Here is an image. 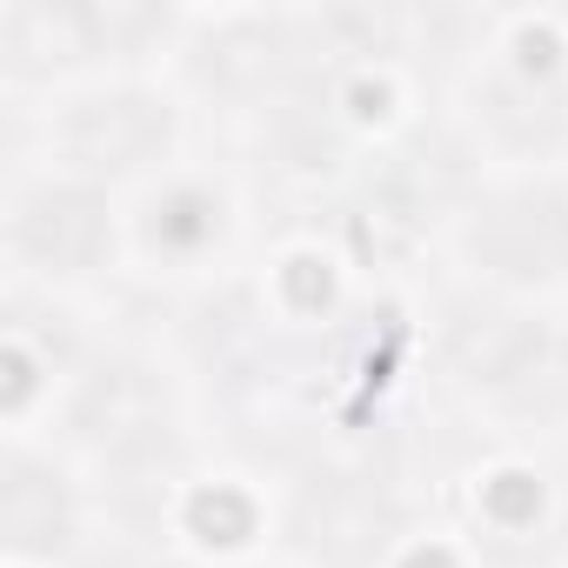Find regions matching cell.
<instances>
[{
	"label": "cell",
	"instance_id": "6da1fadb",
	"mask_svg": "<svg viewBox=\"0 0 568 568\" xmlns=\"http://www.w3.org/2000/svg\"><path fill=\"white\" fill-rule=\"evenodd\" d=\"M468 254L501 281H555L568 274V194L515 187L468 214Z\"/></svg>",
	"mask_w": 568,
	"mask_h": 568
},
{
	"label": "cell",
	"instance_id": "8992f818",
	"mask_svg": "<svg viewBox=\"0 0 568 568\" xmlns=\"http://www.w3.org/2000/svg\"><path fill=\"white\" fill-rule=\"evenodd\" d=\"M308 528H335L322 548H328V561L355 568L388 541V508L375 495H362V488H328V495L308 501Z\"/></svg>",
	"mask_w": 568,
	"mask_h": 568
},
{
	"label": "cell",
	"instance_id": "5b68a950",
	"mask_svg": "<svg viewBox=\"0 0 568 568\" xmlns=\"http://www.w3.org/2000/svg\"><path fill=\"white\" fill-rule=\"evenodd\" d=\"M74 422L101 455H141V448H154V388L134 368H101L88 382V402Z\"/></svg>",
	"mask_w": 568,
	"mask_h": 568
},
{
	"label": "cell",
	"instance_id": "3957f363",
	"mask_svg": "<svg viewBox=\"0 0 568 568\" xmlns=\"http://www.w3.org/2000/svg\"><path fill=\"white\" fill-rule=\"evenodd\" d=\"M168 141V114L141 94H114V101H88L74 108V121L61 128V148L74 168L88 174H128L141 161H154Z\"/></svg>",
	"mask_w": 568,
	"mask_h": 568
},
{
	"label": "cell",
	"instance_id": "277c9868",
	"mask_svg": "<svg viewBox=\"0 0 568 568\" xmlns=\"http://www.w3.org/2000/svg\"><path fill=\"white\" fill-rule=\"evenodd\" d=\"M14 247L48 274H81L108 247V214L81 187H48L41 201H28L14 214Z\"/></svg>",
	"mask_w": 568,
	"mask_h": 568
},
{
	"label": "cell",
	"instance_id": "7a4b0ae2",
	"mask_svg": "<svg viewBox=\"0 0 568 568\" xmlns=\"http://www.w3.org/2000/svg\"><path fill=\"white\" fill-rule=\"evenodd\" d=\"M448 368H455L468 388L528 402L548 375H561V348H555L548 328L528 322V315H508V308H462L455 328H448Z\"/></svg>",
	"mask_w": 568,
	"mask_h": 568
},
{
	"label": "cell",
	"instance_id": "52a82bcc",
	"mask_svg": "<svg viewBox=\"0 0 568 568\" xmlns=\"http://www.w3.org/2000/svg\"><path fill=\"white\" fill-rule=\"evenodd\" d=\"M61 528H68V508H61L54 481L34 475L28 462H14L8 468V535H14V548H48V541H61Z\"/></svg>",
	"mask_w": 568,
	"mask_h": 568
}]
</instances>
